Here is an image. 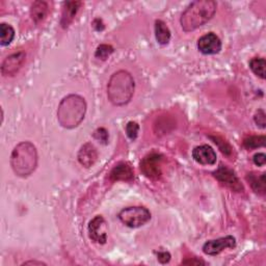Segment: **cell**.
I'll return each mask as SVG.
<instances>
[{
    "label": "cell",
    "mask_w": 266,
    "mask_h": 266,
    "mask_svg": "<svg viewBox=\"0 0 266 266\" xmlns=\"http://www.w3.org/2000/svg\"><path fill=\"white\" fill-rule=\"evenodd\" d=\"M217 5L213 0H198L189 5L183 12L180 23L185 32H191L212 19Z\"/></svg>",
    "instance_id": "1"
},
{
    "label": "cell",
    "mask_w": 266,
    "mask_h": 266,
    "mask_svg": "<svg viewBox=\"0 0 266 266\" xmlns=\"http://www.w3.org/2000/svg\"><path fill=\"white\" fill-rule=\"evenodd\" d=\"M87 112V102L79 95H69L65 97L57 108V121L67 129L79 126Z\"/></svg>",
    "instance_id": "2"
},
{
    "label": "cell",
    "mask_w": 266,
    "mask_h": 266,
    "mask_svg": "<svg viewBox=\"0 0 266 266\" xmlns=\"http://www.w3.org/2000/svg\"><path fill=\"white\" fill-rule=\"evenodd\" d=\"M135 84L132 75L120 70L111 75L107 85L108 100L116 106H124L128 104L134 94Z\"/></svg>",
    "instance_id": "3"
},
{
    "label": "cell",
    "mask_w": 266,
    "mask_h": 266,
    "mask_svg": "<svg viewBox=\"0 0 266 266\" xmlns=\"http://www.w3.org/2000/svg\"><path fill=\"white\" fill-rule=\"evenodd\" d=\"M11 166L15 174L19 177H28L36 169L37 151L30 141H22L18 144L11 155Z\"/></svg>",
    "instance_id": "4"
},
{
    "label": "cell",
    "mask_w": 266,
    "mask_h": 266,
    "mask_svg": "<svg viewBox=\"0 0 266 266\" xmlns=\"http://www.w3.org/2000/svg\"><path fill=\"white\" fill-rule=\"evenodd\" d=\"M119 219L129 228H139L151 219V212L141 206L127 207L119 213Z\"/></svg>",
    "instance_id": "5"
},
{
    "label": "cell",
    "mask_w": 266,
    "mask_h": 266,
    "mask_svg": "<svg viewBox=\"0 0 266 266\" xmlns=\"http://www.w3.org/2000/svg\"><path fill=\"white\" fill-rule=\"evenodd\" d=\"M162 160L163 156L157 152H152V153L146 155L140 161L141 173L149 179H159L162 174Z\"/></svg>",
    "instance_id": "6"
},
{
    "label": "cell",
    "mask_w": 266,
    "mask_h": 266,
    "mask_svg": "<svg viewBox=\"0 0 266 266\" xmlns=\"http://www.w3.org/2000/svg\"><path fill=\"white\" fill-rule=\"evenodd\" d=\"M212 174L220 183L232 189L233 192L235 193L243 192V185L239 181L235 172L230 168H228L226 166H220Z\"/></svg>",
    "instance_id": "7"
},
{
    "label": "cell",
    "mask_w": 266,
    "mask_h": 266,
    "mask_svg": "<svg viewBox=\"0 0 266 266\" xmlns=\"http://www.w3.org/2000/svg\"><path fill=\"white\" fill-rule=\"evenodd\" d=\"M236 247V239L233 236H226L207 241L203 245V252L208 256H216L227 249H234Z\"/></svg>",
    "instance_id": "8"
},
{
    "label": "cell",
    "mask_w": 266,
    "mask_h": 266,
    "mask_svg": "<svg viewBox=\"0 0 266 266\" xmlns=\"http://www.w3.org/2000/svg\"><path fill=\"white\" fill-rule=\"evenodd\" d=\"M89 236L90 238L99 244H104L107 241V233H106V222L103 216L97 215L95 216L89 223Z\"/></svg>",
    "instance_id": "9"
},
{
    "label": "cell",
    "mask_w": 266,
    "mask_h": 266,
    "mask_svg": "<svg viewBox=\"0 0 266 266\" xmlns=\"http://www.w3.org/2000/svg\"><path fill=\"white\" fill-rule=\"evenodd\" d=\"M198 49L200 52L206 55L217 54L221 50L220 39L213 32L206 33L199 39Z\"/></svg>",
    "instance_id": "10"
},
{
    "label": "cell",
    "mask_w": 266,
    "mask_h": 266,
    "mask_svg": "<svg viewBox=\"0 0 266 266\" xmlns=\"http://www.w3.org/2000/svg\"><path fill=\"white\" fill-rule=\"evenodd\" d=\"M25 53L20 51L14 54H11L8 56L2 66V74L5 77H9V76H14L23 66L25 62Z\"/></svg>",
    "instance_id": "11"
},
{
    "label": "cell",
    "mask_w": 266,
    "mask_h": 266,
    "mask_svg": "<svg viewBox=\"0 0 266 266\" xmlns=\"http://www.w3.org/2000/svg\"><path fill=\"white\" fill-rule=\"evenodd\" d=\"M194 159L203 166H213L216 162L215 151L208 145L198 146L193 150Z\"/></svg>",
    "instance_id": "12"
},
{
    "label": "cell",
    "mask_w": 266,
    "mask_h": 266,
    "mask_svg": "<svg viewBox=\"0 0 266 266\" xmlns=\"http://www.w3.org/2000/svg\"><path fill=\"white\" fill-rule=\"evenodd\" d=\"M77 159L79 163L87 169L93 167L98 160V151L96 147L91 142L85 144L78 152Z\"/></svg>",
    "instance_id": "13"
},
{
    "label": "cell",
    "mask_w": 266,
    "mask_h": 266,
    "mask_svg": "<svg viewBox=\"0 0 266 266\" xmlns=\"http://www.w3.org/2000/svg\"><path fill=\"white\" fill-rule=\"evenodd\" d=\"M110 180L112 181H131L134 178V173L132 168L126 163L121 162L113 168L109 175Z\"/></svg>",
    "instance_id": "14"
},
{
    "label": "cell",
    "mask_w": 266,
    "mask_h": 266,
    "mask_svg": "<svg viewBox=\"0 0 266 266\" xmlns=\"http://www.w3.org/2000/svg\"><path fill=\"white\" fill-rule=\"evenodd\" d=\"M81 6H83L81 2H67L64 4L63 15L60 20V25L64 28H67L73 22L76 14L78 13Z\"/></svg>",
    "instance_id": "15"
},
{
    "label": "cell",
    "mask_w": 266,
    "mask_h": 266,
    "mask_svg": "<svg viewBox=\"0 0 266 266\" xmlns=\"http://www.w3.org/2000/svg\"><path fill=\"white\" fill-rule=\"evenodd\" d=\"M247 180L256 194H259V195L265 194L266 183H265V174L264 173H261V174L249 173L247 175Z\"/></svg>",
    "instance_id": "16"
},
{
    "label": "cell",
    "mask_w": 266,
    "mask_h": 266,
    "mask_svg": "<svg viewBox=\"0 0 266 266\" xmlns=\"http://www.w3.org/2000/svg\"><path fill=\"white\" fill-rule=\"evenodd\" d=\"M48 9H49L48 4L46 2H42V0H40V2L33 3L30 9V16L32 20L36 24L44 21V19L48 14Z\"/></svg>",
    "instance_id": "17"
},
{
    "label": "cell",
    "mask_w": 266,
    "mask_h": 266,
    "mask_svg": "<svg viewBox=\"0 0 266 266\" xmlns=\"http://www.w3.org/2000/svg\"><path fill=\"white\" fill-rule=\"evenodd\" d=\"M155 36L160 45H167L171 40V30L162 20L155 21Z\"/></svg>",
    "instance_id": "18"
},
{
    "label": "cell",
    "mask_w": 266,
    "mask_h": 266,
    "mask_svg": "<svg viewBox=\"0 0 266 266\" xmlns=\"http://www.w3.org/2000/svg\"><path fill=\"white\" fill-rule=\"evenodd\" d=\"M14 37L15 30L11 25L7 23L0 24V44H2V46L10 45L13 42Z\"/></svg>",
    "instance_id": "19"
},
{
    "label": "cell",
    "mask_w": 266,
    "mask_h": 266,
    "mask_svg": "<svg viewBox=\"0 0 266 266\" xmlns=\"http://www.w3.org/2000/svg\"><path fill=\"white\" fill-rule=\"evenodd\" d=\"M266 138L264 135H250L243 139V147L247 150H254L265 146Z\"/></svg>",
    "instance_id": "20"
},
{
    "label": "cell",
    "mask_w": 266,
    "mask_h": 266,
    "mask_svg": "<svg viewBox=\"0 0 266 266\" xmlns=\"http://www.w3.org/2000/svg\"><path fill=\"white\" fill-rule=\"evenodd\" d=\"M250 68L255 75L261 79L265 78V59L263 57H254L250 62Z\"/></svg>",
    "instance_id": "21"
},
{
    "label": "cell",
    "mask_w": 266,
    "mask_h": 266,
    "mask_svg": "<svg viewBox=\"0 0 266 266\" xmlns=\"http://www.w3.org/2000/svg\"><path fill=\"white\" fill-rule=\"evenodd\" d=\"M113 51H115V49H113L112 46L106 45V44H102V45H100V46L97 48V50H96V52H95V56H96L97 58H99V59L105 60V59H107V58L112 54Z\"/></svg>",
    "instance_id": "22"
},
{
    "label": "cell",
    "mask_w": 266,
    "mask_h": 266,
    "mask_svg": "<svg viewBox=\"0 0 266 266\" xmlns=\"http://www.w3.org/2000/svg\"><path fill=\"white\" fill-rule=\"evenodd\" d=\"M210 138L214 141V144L215 145H217V147H218V149L220 150V152L222 154H224V155H231V153H232V148H231V146L228 144L226 140H223L222 138H220V137H218V136H210Z\"/></svg>",
    "instance_id": "23"
},
{
    "label": "cell",
    "mask_w": 266,
    "mask_h": 266,
    "mask_svg": "<svg viewBox=\"0 0 266 266\" xmlns=\"http://www.w3.org/2000/svg\"><path fill=\"white\" fill-rule=\"evenodd\" d=\"M138 131H139V126L137 123L135 122H129L126 125V133L127 136L131 139V140H135L137 135H138Z\"/></svg>",
    "instance_id": "24"
},
{
    "label": "cell",
    "mask_w": 266,
    "mask_h": 266,
    "mask_svg": "<svg viewBox=\"0 0 266 266\" xmlns=\"http://www.w3.org/2000/svg\"><path fill=\"white\" fill-rule=\"evenodd\" d=\"M94 138H96L97 140L101 141L102 144L106 145L108 142V131L105 129V128H98L95 130L94 134H93Z\"/></svg>",
    "instance_id": "25"
},
{
    "label": "cell",
    "mask_w": 266,
    "mask_h": 266,
    "mask_svg": "<svg viewBox=\"0 0 266 266\" xmlns=\"http://www.w3.org/2000/svg\"><path fill=\"white\" fill-rule=\"evenodd\" d=\"M254 121L256 123L257 126H259L260 128L264 129L265 125H266V115L263 109H259L254 116Z\"/></svg>",
    "instance_id": "26"
},
{
    "label": "cell",
    "mask_w": 266,
    "mask_h": 266,
    "mask_svg": "<svg viewBox=\"0 0 266 266\" xmlns=\"http://www.w3.org/2000/svg\"><path fill=\"white\" fill-rule=\"evenodd\" d=\"M253 161L258 167H264L266 163V156L264 153H257L254 155Z\"/></svg>",
    "instance_id": "27"
},
{
    "label": "cell",
    "mask_w": 266,
    "mask_h": 266,
    "mask_svg": "<svg viewBox=\"0 0 266 266\" xmlns=\"http://www.w3.org/2000/svg\"><path fill=\"white\" fill-rule=\"evenodd\" d=\"M157 259L162 264L169 263L171 260V254L168 251H159L157 253Z\"/></svg>",
    "instance_id": "28"
},
{
    "label": "cell",
    "mask_w": 266,
    "mask_h": 266,
    "mask_svg": "<svg viewBox=\"0 0 266 266\" xmlns=\"http://www.w3.org/2000/svg\"><path fill=\"white\" fill-rule=\"evenodd\" d=\"M182 264H185V265H205L206 262L199 259V258H187L186 260L182 261Z\"/></svg>",
    "instance_id": "29"
},
{
    "label": "cell",
    "mask_w": 266,
    "mask_h": 266,
    "mask_svg": "<svg viewBox=\"0 0 266 266\" xmlns=\"http://www.w3.org/2000/svg\"><path fill=\"white\" fill-rule=\"evenodd\" d=\"M93 25H94V27H95L97 30H103V29H104V24H103V22H102L101 19H96V20L94 21Z\"/></svg>",
    "instance_id": "30"
},
{
    "label": "cell",
    "mask_w": 266,
    "mask_h": 266,
    "mask_svg": "<svg viewBox=\"0 0 266 266\" xmlns=\"http://www.w3.org/2000/svg\"><path fill=\"white\" fill-rule=\"evenodd\" d=\"M29 264H32V265H46V263L40 262V261H27V262H24L22 265H29Z\"/></svg>",
    "instance_id": "31"
}]
</instances>
